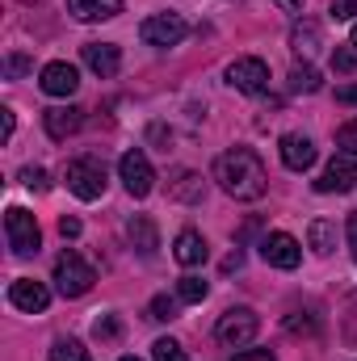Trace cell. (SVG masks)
Wrapping results in <instances>:
<instances>
[{"label":"cell","mask_w":357,"mask_h":361,"mask_svg":"<svg viewBox=\"0 0 357 361\" xmlns=\"http://www.w3.org/2000/svg\"><path fill=\"white\" fill-rule=\"evenodd\" d=\"M214 180H219V189H223L227 197H236V202H257V197H265V189H269V173H265V164H261V156H257L253 147H231V152H223V156L214 160Z\"/></svg>","instance_id":"6da1fadb"},{"label":"cell","mask_w":357,"mask_h":361,"mask_svg":"<svg viewBox=\"0 0 357 361\" xmlns=\"http://www.w3.org/2000/svg\"><path fill=\"white\" fill-rule=\"evenodd\" d=\"M92 281H97V273H92V265L80 252L63 248V252L55 257V290H59L63 298H85L92 290Z\"/></svg>","instance_id":"7a4b0ae2"},{"label":"cell","mask_w":357,"mask_h":361,"mask_svg":"<svg viewBox=\"0 0 357 361\" xmlns=\"http://www.w3.org/2000/svg\"><path fill=\"white\" fill-rule=\"evenodd\" d=\"M257 332H261V315H257L253 307H231V311H223L219 324H214V336H219L227 349H244V345H253Z\"/></svg>","instance_id":"3957f363"},{"label":"cell","mask_w":357,"mask_h":361,"mask_svg":"<svg viewBox=\"0 0 357 361\" xmlns=\"http://www.w3.org/2000/svg\"><path fill=\"white\" fill-rule=\"evenodd\" d=\"M63 180H68V189L80 197V202H97L101 193H105V164L97 160V156H80V160H72L68 164V173H63Z\"/></svg>","instance_id":"277c9868"},{"label":"cell","mask_w":357,"mask_h":361,"mask_svg":"<svg viewBox=\"0 0 357 361\" xmlns=\"http://www.w3.org/2000/svg\"><path fill=\"white\" fill-rule=\"evenodd\" d=\"M4 235H8V248H13L17 257H34V252L42 248L38 219H34L30 210H21V206H8V214H4Z\"/></svg>","instance_id":"5b68a950"},{"label":"cell","mask_w":357,"mask_h":361,"mask_svg":"<svg viewBox=\"0 0 357 361\" xmlns=\"http://www.w3.org/2000/svg\"><path fill=\"white\" fill-rule=\"evenodd\" d=\"M227 85L236 92H248V97L265 92L269 89V63L261 55H240L236 63H227Z\"/></svg>","instance_id":"8992f818"},{"label":"cell","mask_w":357,"mask_h":361,"mask_svg":"<svg viewBox=\"0 0 357 361\" xmlns=\"http://www.w3.org/2000/svg\"><path fill=\"white\" fill-rule=\"evenodd\" d=\"M189 34V21L181 13H152L143 25H139V38L147 47H177L181 38Z\"/></svg>","instance_id":"52a82bcc"},{"label":"cell","mask_w":357,"mask_h":361,"mask_svg":"<svg viewBox=\"0 0 357 361\" xmlns=\"http://www.w3.org/2000/svg\"><path fill=\"white\" fill-rule=\"evenodd\" d=\"M118 177H122V185H126L131 197H147L152 185H156V173H152V164H147V156H143L139 147H131V152L118 160Z\"/></svg>","instance_id":"ba28073f"},{"label":"cell","mask_w":357,"mask_h":361,"mask_svg":"<svg viewBox=\"0 0 357 361\" xmlns=\"http://www.w3.org/2000/svg\"><path fill=\"white\" fill-rule=\"evenodd\" d=\"M357 185V156H349V152H341V156H332V164L320 173V180H315V189L320 193H349Z\"/></svg>","instance_id":"9c48e42d"},{"label":"cell","mask_w":357,"mask_h":361,"mask_svg":"<svg viewBox=\"0 0 357 361\" xmlns=\"http://www.w3.org/2000/svg\"><path fill=\"white\" fill-rule=\"evenodd\" d=\"M261 257H265L273 269H298L303 248H298L294 235H286V231H269L265 240H261Z\"/></svg>","instance_id":"30bf717a"},{"label":"cell","mask_w":357,"mask_h":361,"mask_svg":"<svg viewBox=\"0 0 357 361\" xmlns=\"http://www.w3.org/2000/svg\"><path fill=\"white\" fill-rule=\"evenodd\" d=\"M8 302H13L17 311H30V315H38V311H47V302H51V290H47L42 281H34V277H17V281L8 286Z\"/></svg>","instance_id":"8fae6325"},{"label":"cell","mask_w":357,"mask_h":361,"mask_svg":"<svg viewBox=\"0 0 357 361\" xmlns=\"http://www.w3.org/2000/svg\"><path fill=\"white\" fill-rule=\"evenodd\" d=\"M42 92L47 97H72V92L80 89V72L72 68V63H63V59H55V63H47L42 68Z\"/></svg>","instance_id":"7c38bea8"},{"label":"cell","mask_w":357,"mask_h":361,"mask_svg":"<svg viewBox=\"0 0 357 361\" xmlns=\"http://www.w3.org/2000/svg\"><path fill=\"white\" fill-rule=\"evenodd\" d=\"M277 152H282V164H286L290 173H307V169L315 164V143H311L307 135H282Z\"/></svg>","instance_id":"4fadbf2b"},{"label":"cell","mask_w":357,"mask_h":361,"mask_svg":"<svg viewBox=\"0 0 357 361\" xmlns=\"http://www.w3.org/2000/svg\"><path fill=\"white\" fill-rule=\"evenodd\" d=\"M85 68H89L92 76L109 80V76H118V68H122V51H118L114 42H85Z\"/></svg>","instance_id":"5bb4252c"},{"label":"cell","mask_w":357,"mask_h":361,"mask_svg":"<svg viewBox=\"0 0 357 361\" xmlns=\"http://www.w3.org/2000/svg\"><path fill=\"white\" fill-rule=\"evenodd\" d=\"M126 240H131V248H135L143 261H152V257L160 252V231H156V223H152L147 214H135V219L126 223Z\"/></svg>","instance_id":"9a60e30c"},{"label":"cell","mask_w":357,"mask_h":361,"mask_svg":"<svg viewBox=\"0 0 357 361\" xmlns=\"http://www.w3.org/2000/svg\"><path fill=\"white\" fill-rule=\"evenodd\" d=\"M42 126H47V135H51L55 143H63L68 135L80 130V109H76V105H51V109L42 114Z\"/></svg>","instance_id":"2e32d148"},{"label":"cell","mask_w":357,"mask_h":361,"mask_svg":"<svg viewBox=\"0 0 357 361\" xmlns=\"http://www.w3.org/2000/svg\"><path fill=\"white\" fill-rule=\"evenodd\" d=\"M173 257H177V265L193 269V265H202V261L210 257V248H206V240H202L193 227H185L177 240H173Z\"/></svg>","instance_id":"e0dca14e"},{"label":"cell","mask_w":357,"mask_h":361,"mask_svg":"<svg viewBox=\"0 0 357 361\" xmlns=\"http://www.w3.org/2000/svg\"><path fill=\"white\" fill-rule=\"evenodd\" d=\"M68 13L76 21H109L122 13V0H68Z\"/></svg>","instance_id":"ac0fdd59"},{"label":"cell","mask_w":357,"mask_h":361,"mask_svg":"<svg viewBox=\"0 0 357 361\" xmlns=\"http://www.w3.org/2000/svg\"><path fill=\"white\" fill-rule=\"evenodd\" d=\"M169 197H173V202H185V206L202 202V197H206V180H202V173H177V177L169 180Z\"/></svg>","instance_id":"d6986e66"},{"label":"cell","mask_w":357,"mask_h":361,"mask_svg":"<svg viewBox=\"0 0 357 361\" xmlns=\"http://www.w3.org/2000/svg\"><path fill=\"white\" fill-rule=\"evenodd\" d=\"M315 47H320V25H315L311 17H303V21L290 30V51H294V55H303V59H311V55H315Z\"/></svg>","instance_id":"ffe728a7"},{"label":"cell","mask_w":357,"mask_h":361,"mask_svg":"<svg viewBox=\"0 0 357 361\" xmlns=\"http://www.w3.org/2000/svg\"><path fill=\"white\" fill-rule=\"evenodd\" d=\"M307 240H311V248H315L320 257H328V252L337 248V227H332L328 219H311V227H307Z\"/></svg>","instance_id":"44dd1931"},{"label":"cell","mask_w":357,"mask_h":361,"mask_svg":"<svg viewBox=\"0 0 357 361\" xmlns=\"http://www.w3.org/2000/svg\"><path fill=\"white\" fill-rule=\"evenodd\" d=\"M320 89H324L320 72H315L311 63H294V72H290V92H320Z\"/></svg>","instance_id":"7402d4cb"},{"label":"cell","mask_w":357,"mask_h":361,"mask_svg":"<svg viewBox=\"0 0 357 361\" xmlns=\"http://www.w3.org/2000/svg\"><path fill=\"white\" fill-rule=\"evenodd\" d=\"M51 361H92V353L80 345V341H72V336H59V341L51 345Z\"/></svg>","instance_id":"603a6c76"},{"label":"cell","mask_w":357,"mask_h":361,"mask_svg":"<svg viewBox=\"0 0 357 361\" xmlns=\"http://www.w3.org/2000/svg\"><path fill=\"white\" fill-rule=\"evenodd\" d=\"M206 294H210V286H206L202 277H193V273H185V277L177 281V298L181 302H202Z\"/></svg>","instance_id":"cb8c5ba5"},{"label":"cell","mask_w":357,"mask_h":361,"mask_svg":"<svg viewBox=\"0 0 357 361\" xmlns=\"http://www.w3.org/2000/svg\"><path fill=\"white\" fill-rule=\"evenodd\" d=\"M152 361H189V353L181 349L173 336H160V341L152 345Z\"/></svg>","instance_id":"d4e9b609"},{"label":"cell","mask_w":357,"mask_h":361,"mask_svg":"<svg viewBox=\"0 0 357 361\" xmlns=\"http://www.w3.org/2000/svg\"><path fill=\"white\" fill-rule=\"evenodd\" d=\"M177 302H181V298L156 294V298L147 302V315H152V319H160V324H169V319H177Z\"/></svg>","instance_id":"484cf974"},{"label":"cell","mask_w":357,"mask_h":361,"mask_svg":"<svg viewBox=\"0 0 357 361\" xmlns=\"http://www.w3.org/2000/svg\"><path fill=\"white\" fill-rule=\"evenodd\" d=\"M21 180H25V189H34V193H47V189H51L47 169H21Z\"/></svg>","instance_id":"4316f807"},{"label":"cell","mask_w":357,"mask_h":361,"mask_svg":"<svg viewBox=\"0 0 357 361\" xmlns=\"http://www.w3.org/2000/svg\"><path fill=\"white\" fill-rule=\"evenodd\" d=\"M337 147H341V152H349V156H357V118H353V122H345V126L337 130Z\"/></svg>","instance_id":"83f0119b"},{"label":"cell","mask_w":357,"mask_h":361,"mask_svg":"<svg viewBox=\"0 0 357 361\" xmlns=\"http://www.w3.org/2000/svg\"><path fill=\"white\" fill-rule=\"evenodd\" d=\"M328 17L332 21H357V0H332L328 4Z\"/></svg>","instance_id":"f1b7e54d"},{"label":"cell","mask_w":357,"mask_h":361,"mask_svg":"<svg viewBox=\"0 0 357 361\" xmlns=\"http://www.w3.org/2000/svg\"><path fill=\"white\" fill-rule=\"evenodd\" d=\"M118 332H122V324H118L114 315H101V319L92 324V336H97V341H114Z\"/></svg>","instance_id":"f546056e"},{"label":"cell","mask_w":357,"mask_h":361,"mask_svg":"<svg viewBox=\"0 0 357 361\" xmlns=\"http://www.w3.org/2000/svg\"><path fill=\"white\" fill-rule=\"evenodd\" d=\"M332 68H337V72H353L357 55L349 51V47H337V51H332Z\"/></svg>","instance_id":"4dcf8cb0"},{"label":"cell","mask_w":357,"mask_h":361,"mask_svg":"<svg viewBox=\"0 0 357 361\" xmlns=\"http://www.w3.org/2000/svg\"><path fill=\"white\" fill-rule=\"evenodd\" d=\"M59 235H63V240H76V235H80V219L63 214V219H59Z\"/></svg>","instance_id":"1f68e13d"},{"label":"cell","mask_w":357,"mask_h":361,"mask_svg":"<svg viewBox=\"0 0 357 361\" xmlns=\"http://www.w3.org/2000/svg\"><path fill=\"white\" fill-rule=\"evenodd\" d=\"M345 240H349V252L357 261V210H349V219H345Z\"/></svg>","instance_id":"d6a6232c"},{"label":"cell","mask_w":357,"mask_h":361,"mask_svg":"<svg viewBox=\"0 0 357 361\" xmlns=\"http://www.w3.org/2000/svg\"><path fill=\"white\" fill-rule=\"evenodd\" d=\"M231 361H277L269 349H244V353H236Z\"/></svg>","instance_id":"836d02e7"},{"label":"cell","mask_w":357,"mask_h":361,"mask_svg":"<svg viewBox=\"0 0 357 361\" xmlns=\"http://www.w3.org/2000/svg\"><path fill=\"white\" fill-rule=\"evenodd\" d=\"M286 328H290V332H315V319H298V311H294V315L286 319Z\"/></svg>","instance_id":"e575fe53"},{"label":"cell","mask_w":357,"mask_h":361,"mask_svg":"<svg viewBox=\"0 0 357 361\" xmlns=\"http://www.w3.org/2000/svg\"><path fill=\"white\" fill-rule=\"evenodd\" d=\"M337 101H341V105H357V85H341V89H337Z\"/></svg>","instance_id":"d590c367"},{"label":"cell","mask_w":357,"mask_h":361,"mask_svg":"<svg viewBox=\"0 0 357 361\" xmlns=\"http://www.w3.org/2000/svg\"><path fill=\"white\" fill-rule=\"evenodd\" d=\"M21 72H30V59L25 55H13L8 59V76H21Z\"/></svg>","instance_id":"8d00e7d4"},{"label":"cell","mask_w":357,"mask_h":361,"mask_svg":"<svg viewBox=\"0 0 357 361\" xmlns=\"http://www.w3.org/2000/svg\"><path fill=\"white\" fill-rule=\"evenodd\" d=\"M0 135H4V143L13 139V109H0Z\"/></svg>","instance_id":"74e56055"},{"label":"cell","mask_w":357,"mask_h":361,"mask_svg":"<svg viewBox=\"0 0 357 361\" xmlns=\"http://www.w3.org/2000/svg\"><path fill=\"white\" fill-rule=\"evenodd\" d=\"M277 4H282V8H290V13H303V4H298V0H277Z\"/></svg>","instance_id":"f35d334b"},{"label":"cell","mask_w":357,"mask_h":361,"mask_svg":"<svg viewBox=\"0 0 357 361\" xmlns=\"http://www.w3.org/2000/svg\"><path fill=\"white\" fill-rule=\"evenodd\" d=\"M353 47H357V21H353Z\"/></svg>","instance_id":"ab89813d"},{"label":"cell","mask_w":357,"mask_h":361,"mask_svg":"<svg viewBox=\"0 0 357 361\" xmlns=\"http://www.w3.org/2000/svg\"><path fill=\"white\" fill-rule=\"evenodd\" d=\"M122 361H139V357H122Z\"/></svg>","instance_id":"60d3db41"}]
</instances>
